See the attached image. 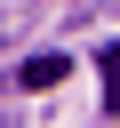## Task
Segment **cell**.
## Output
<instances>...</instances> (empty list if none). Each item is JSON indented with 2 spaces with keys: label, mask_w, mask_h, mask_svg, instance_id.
Here are the masks:
<instances>
[{
  "label": "cell",
  "mask_w": 120,
  "mask_h": 128,
  "mask_svg": "<svg viewBox=\"0 0 120 128\" xmlns=\"http://www.w3.org/2000/svg\"><path fill=\"white\" fill-rule=\"evenodd\" d=\"M64 72H72V56H56V48H48V56H24V64H16V88H56Z\"/></svg>",
  "instance_id": "cell-1"
},
{
  "label": "cell",
  "mask_w": 120,
  "mask_h": 128,
  "mask_svg": "<svg viewBox=\"0 0 120 128\" xmlns=\"http://www.w3.org/2000/svg\"><path fill=\"white\" fill-rule=\"evenodd\" d=\"M96 72H104V112H120V40L96 56Z\"/></svg>",
  "instance_id": "cell-2"
}]
</instances>
